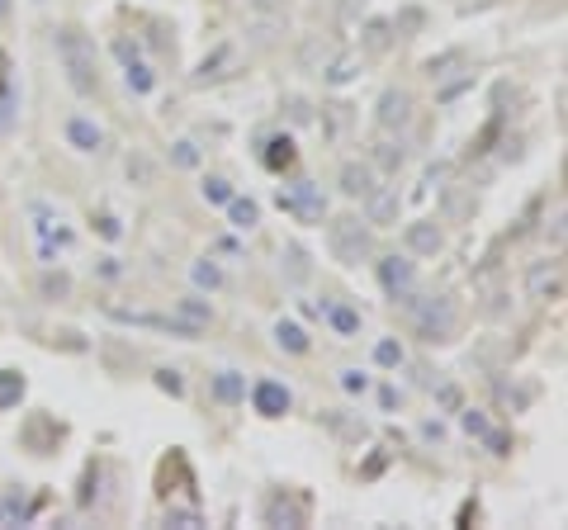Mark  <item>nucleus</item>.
Instances as JSON below:
<instances>
[{
    "mask_svg": "<svg viewBox=\"0 0 568 530\" xmlns=\"http://www.w3.org/2000/svg\"><path fill=\"white\" fill-rule=\"evenodd\" d=\"M251 402H256V412H261V417H284L294 398H289L284 384H275V379H261V384L251 389Z\"/></svg>",
    "mask_w": 568,
    "mask_h": 530,
    "instance_id": "9d476101",
    "label": "nucleus"
},
{
    "mask_svg": "<svg viewBox=\"0 0 568 530\" xmlns=\"http://www.w3.org/2000/svg\"><path fill=\"white\" fill-rule=\"evenodd\" d=\"M10 14V0H0V19H5Z\"/></svg>",
    "mask_w": 568,
    "mask_h": 530,
    "instance_id": "79ce46f5",
    "label": "nucleus"
},
{
    "mask_svg": "<svg viewBox=\"0 0 568 530\" xmlns=\"http://www.w3.org/2000/svg\"><path fill=\"white\" fill-rule=\"evenodd\" d=\"M327 246H332V261H342V265H361L374 256V237H370V227L361 218H332L327 223Z\"/></svg>",
    "mask_w": 568,
    "mask_h": 530,
    "instance_id": "7ed1b4c3",
    "label": "nucleus"
},
{
    "mask_svg": "<svg viewBox=\"0 0 568 530\" xmlns=\"http://www.w3.org/2000/svg\"><path fill=\"white\" fill-rule=\"evenodd\" d=\"M459 421H465V431L478 436V440H483V431H488V417H483L478 408H465V417H459Z\"/></svg>",
    "mask_w": 568,
    "mask_h": 530,
    "instance_id": "72a5a7b5",
    "label": "nucleus"
},
{
    "mask_svg": "<svg viewBox=\"0 0 568 530\" xmlns=\"http://www.w3.org/2000/svg\"><path fill=\"white\" fill-rule=\"evenodd\" d=\"M483 440H488V450H493V455H507V436H502V431L488 427V431H483Z\"/></svg>",
    "mask_w": 568,
    "mask_h": 530,
    "instance_id": "e433bc0d",
    "label": "nucleus"
},
{
    "mask_svg": "<svg viewBox=\"0 0 568 530\" xmlns=\"http://www.w3.org/2000/svg\"><path fill=\"white\" fill-rule=\"evenodd\" d=\"M336 384H342L351 398H361V393H370V374L365 370H342V374H336Z\"/></svg>",
    "mask_w": 568,
    "mask_h": 530,
    "instance_id": "cd10ccee",
    "label": "nucleus"
},
{
    "mask_svg": "<svg viewBox=\"0 0 568 530\" xmlns=\"http://www.w3.org/2000/svg\"><path fill=\"white\" fill-rule=\"evenodd\" d=\"M19 398H24V374H19V370H0V412L19 408Z\"/></svg>",
    "mask_w": 568,
    "mask_h": 530,
    "instance_id": "4be33fe9",
    "label": "nucleus"
},
{
    "mask_svg": "<svg viewBox=\"0 0 568 530\" xmlns=\"http://www.w3.org/2000/svg\"><path fill=\"white\" fill-rule=\"evenodd\" d=\"M38 289H43V299H67V294H72V280H67V275H43V284H38Z\"/></svg>",
    "mask_w": 568,
    "mask_h": 530,
    "instance_id": "c85d7f7f",
    "label": "nucleus"
},
{
    "mask_svg": "<svg viewBox=\"0 0 568 530\" xmlns=\"http://www.w3.org/2000/svg\"><path fill=\"white\" fill-rule=\"evenodd\" d=\"M67 142L76 147V152H100V147H104V129H100V123L95 119H67Z\"/></svg>",
    "mask_w": 568,
    "mask_h": 530,
    "instance_id": "9b49d317",
    "label": "nucleus"
},
{
    "mask_svg": "<svg viewBox=\"0 0 568 530\" xmlns=\"http://www.w3.org/2000/svg\"><path fill=\"white\" fill-rule=\"evenodd\" d=\"M408 251H417V256H436V251H440V227L431 218L408 223Z\"/></svg>",
    "mask_w": 568,
    "mask_h": 530,
    "instance_id": "f8f14e48",
    "label": "nucleus"
},
{
    "mask_svg": "<svg viewBox=\"0 0 568 530\" xmlns=\"http://www.w3.org/2000/svg\"><path fill=\"white\" fill-rule=\"evenodd\" d=\"M265 166H270V171H289V166H294V138H270L265 142Z\"/></svg>",
    "mask_w": 568,
    "mask_h": 530,
    "instance_id": "412c9836",
    "label": "nucleus"
},
{
    "mask_svg": "<svg viewBox=\"0 0 568 530\" xmlns=\"http://www.w3.org/2000/svg\"><path fill=\"white\" fill-rule=\"evenodd\" d=\"M171 161L180 166V171H189V166H199V147L195 142H176L171 147Z\"/></svg>",
    "mask_w": 568,
    "mask_h": 530,
    "instance_id": "7c9ffc66",
    "label": "nucleus"
},
{
    "mask_svg": "<svg viewBox=\"0 0 568 530\" xmlns=\"http://www.w3.org/2000/svg\"><path fill=\"white\" fill-rule=\"evenodd\" d=\"M403 308H408V317H412V327H417L422 342H450L455 327H459V313H455L450 299H417V294H408Z\"/></svg>",
    "mask_w": 568,
    "mask_h": 530,
    "instance_id": "f03ea898",
    "label": "nucleus"
},
{
    "mask_svg": "<svg viewBox=\"0 0 568 530\" xmlns=\"http://www.w3.org/2000/svg\"><path fill=\"white\" fill-rule=\"evenodd\" d=\"M422 436H427V440H440L446 431H440V421H427V427H422Z\"/></svg>",
    "mask_w": 568,
    "mask_h": 530,
    "instance_id": "a19ab883",
    "label": "nucleus"
},
{
    "mask_svg": "<svg viewBox=\"0 0 568 530\" xmlns=\"http://www.w3.org/2000/svg\"><path fill=\"white\" fill-rule=\"evenodd\" d=\"M374 114H379V129H403V123L412 119V95L389 86L384 95H379V110Z\"/></svg>",
    "mask_w": 568,
    "mask_h": 530,
    "instance_id": "1a4fd4ad",
    "label": "nucleus"
},
{
    "mask_svg": "<svg viewBox=\"0 0 568 530\" xmlns=\"http://www.w3.org/2000/svg\"><path fill=\"white\" fill-rule=\"evenodd\" d=\"M323 76L332 81V86H346V81H355V76H361V62H355V57H336Z\"/></svg>",
    "mask_w": 568,
    "mask_h": 530,
    "instance_id": "393cba45",
    "label": "nucleus"
},
{
    "mask_svg": "<svg viewBox=\"0 0 568 530\" xmlns=\"http://www.w3.org/2000/svg\"><path fill=\"white\" fill-rule=\"evenodd\" d=\"M284 256H289V275H294V280H303V275H308V261H303V246H289V251H284Z\"/></svg>",
    "mask_w": 568,
    "mask_h": 530,
    "instance_id": "f704fd0d",
    "label": "nucleus"
},
{
    "mask_svg": "<svg viewBox=\"0 0 568 530\" xmlns=\"http://www.w3.org/2000/svg\"><path fill=\"white\" fill-rule=\"evenodd\" d=\"M265 521H270V525H303V506H299V502H284V497H270Z\"/></svg>",
    "mask_w": 568,
    "mask_h": 530,
    "instance_id": "aec40b11",
    "label": "nucleus"
},
{
    "mask_svg": "<svg viewBox=\"0 0 568 530\" xmlns=\"http://www.w3.org/2000/svg\"><path fill=\"white\" fill-rule=\"evenodd\" d=\"M204 199L208 204H227V199H233V185H227L223 176H208L204 180Z\"/></svg>",
    "mask_w": 568,
    "mask_h": 530,
    "instance_id": "c756f323",
    "label": "nucleus"
},
{
    "mask_svg": "<svg viewBox=\"0 0 568 530\" xmlns=\"http://www.w3.org/2000/svg\"><path fill=\"white\" fill-rule=\"evenodd\" d=\"M280 208H284L289 218H299V223H323L327 199H323V189L313 185V180H299V185L280 189Z\"/></svg>",
    "mask_w": 568,
    "mask_h": 530,
    "instance_id": "20e7f679",
    "label": "nucleus"
},
{
    "mask_svg": "<svg viewBox=\"0 0 568 530\" xmlns=\"http://www.w3.org/2000/svg\"><path fill=\"white\" fill-rule=\"evenodd\" d=\"M166 525H204V516H199V512H180V506H171V512H166Z\"/></svg>",
    "mask_w": 568,
    "mask_h": 530,
    "instance_id": "c9c22d12",
    "label": "nucleus"
},
{
    "mask_svg": "<svg viewBox=\"0 0 568 530\" xmlns=\"http://www.w3.org/2000/svg\"><path fill=\"white\" fill-rule=\"evenodd\" d=\"M114 57L123 62V81H129V91H133V95H152L157 76H152V67L138 57V48L129 43V38H119V43H114Z\"/></svg>",
    "mask_w": 568,
    "mask_h": 530,
    "instance_id": "423d86ee",
    "label": "nucleus"
},
{
    "mask_svg": "<svg viewBox=\"0 0 568 530\" xmlns=\"http://www.w3.org/2000/svg\"><path fill=\"white\" fill-rule=\"evenodd\" d=\"M389 29H393L389 19H370V29H365V53H370V57L389 53V43H393V34H389Z\"/></svg>",
    "mask_w": 568,
    "mask_h": 530,
    "instance_id": "5701e85b",
    "label": "nucleus"
},
{
    "mask_svg": "<svg viewBox=\"0 0 568 530\" xmlns=\"http://www.w3.org/2000/svg\"><path fill=\"white\" fill-rule=\"evenodd\" d=\"M379 166H384V171H398V166H403V147L398 142H379Z\"/></svg>",
    "mask_w": 568,
    "mask_h": 530,
    "instance_id": "2f4dec72",
    "label": "nucleus"
},
{
    "mask_svg": "<svg viewBox=\"0 0 568 530\" xmlns=\"http://www.w3.org/2000/svg\"><path fill=\"white\" fill-rule=\"evenodd\" d=\"M370 185H374V171H370L365 161H346V166H342V195L365 199V195H370Z\"/></svg>",
    "mask_w": 568,
    "mask_h": 530,
    "instance_id": "ddd939ff",
    "label": "nucleus"
},
{
    "mask_svg": "<svg viewBox=\"0 0 568 530\" xmlns=\"http://www.w3.org/2000/svg\"><path fill=\"white\" fill-rule=\"evenodd\" d=\"M29 512H34V502L19 493V487H5V493H0V525H19V521H29Z\"/></svg>",
    "mask_w": 568,
    "mask_h": 530,
    "instance_id": "2eb2a0df",
    "label": "nucleus"
},
{
    "mask_svg": "<svg viewBox=\"0 0 568 530\" xmlns=\"http://www.w3.org/2000/svg\"><path fill=\"white\" fill-rule=\"evenodd\" d=\"M157 389H166L171 398H180V393H185V379H180L176 370H157Z\"/></svg>",
    "mask_w": 568,
    "mask_h": 530,
    "instance_id": "473e14b6",
    "label": "nucleus"
},
{
    "mask_svg": "<svg viewBox=\"0 0 568 530\" xmlns=\"http://www.w3.org/2000/svg\"><path fill=\"white\" fill-rule=\"evenodd\" d=\"M189 280H195V289H218L223 284V270L214 261H195V265H189Z\"/></svg>",
    "mask_w": 568,
    "mask_h": 530,
    "instance_id": "b1692460",
    "label": "nucleus"
},
{
    "mask_svg": "<svg viewBox=\"0 0 568 530\" xmlns=\"http://www.w3.org/2000/svg\"><path fill=\"white\" fill-rule=\"evenodd\" d=\"M275 346L289 351V355H303L308 351V332L299 323H289V317H280V323H275Z\"/></svg>",
    "mask_w": 568,
    "mask_h": 530,
    "instance_id": "f3484780",
    "label": "nucleus"
},
{
    "mask_svg": "<svg viewBox=\"0 0 568 530\" xmlns=\"http://www.w3.org/2000/svg\"><path fill=\"white\" fill-rule=\"evenodd\" d=\"M227 218H233L237 232H251V227L261 223V204H256V199H237V195H233V199H227Z\"/></svg>",
    "mask_w": 568,
    "mask_h": 530,
    "instance_id": "6ab92c4d",
    "label": "nucleus"
},
{
    "mask_svg": "<svg viewBox=\"0 0 568 530\" xmlns=\"http://www.w3.org/2000/svg\"><path fill=\"white\" fill-rule=\"evenodd\" d=\"M379 402H384V408L393 412V408H398V402H403V393H398V389H384V393H379Z\"/></svg>",
    "mask_w": 568,
    "mask_h": 530,
    "instance_id": "58836bf2",
    "label": "nucleus"
},
{
    "mask_svg": "<svg viewBox=\"0 0 568 530\" xmlns=\"http://www.w3.org/2000/svg\"><path fill=\"white\" fill-rule=\"evenodd\" d=\"M379 284H384L393 304H403L408 294H417V265L408 256H384L379 261Z\"/></svg>",
    "mask_w": 568,
    "mask_h": 530,
    "instance_id": "39448f33",
    "label": "nucleus"
},
{
    "mask_svg": "<svg viewBox=\"0 0 568 530\" xmlns=\"http://www.w3.org/2000/svg\"><path fill=\"white\" fill-rule=\"evenodd\" d=\"M323 317L332 323L336 336H355V332H361V313L346 308V304H323Z\"/></svg>",
    "mask_w": 568,
    "mask_h": 530,
    "instance_id": "dca6fc26",
    "label": "nucleus"
},
{
    "mask_svg": "<svg viewBox=\"0 0 568 530\" xmlns=\"http://www.w3.org/2000/svg\"><path fill=\"white\" fill-rule=\"evenodd\" d=\"M398 185H370V195H365V223L370 227H389L398 223Z\"/></svg>",
    "mask_w": 568,
    "mask_h": 530,
    "instance_id": "0eeeda50",
    "label": "nucleus"
},
{
    "mask_svg": "<svg viewBox=\"0 0 568 530\" xmlns=\"http://www.w3.org/2000/svg\"><path fill=\"white\" fill-rule=\"evenodd\" d=\"M176 317L189 327V336H199L208 323H214V308H208V299H180V304H176Z\"/></svg>",
    "mask_w": 568,
    "mask_h": 530,
    "instance_id": "4468645a",
    "label": "nucleus"
},
{
    "mask_svg": "<svg viewBox=\"0 0 568 530\" xmlns=\"http://www.w3.org/2000/svg\"><path fill=\"white\" fill-rule=\"evenodd\" d=\"M525 294H531V299H559V294H563V265L559 261H540L531 275H525Z\"/></svg>",
    "mask_w": 568,
    "mask_h": 530,
    "instance_id": "6e6552de",
    "label": "nucleus"
},
{
    "mask_svg": "<svg viewBox=\"0 0 568 530\" xmlns=\"http://www.w3.org/2000/svg\"><path fill=\"white\" fill-rule=\"evenodd\" d=\"M446 176H450V166H431V171H427V185H440Z\"/></svg>",
    "mask_w": 568,
    "mask_h": 530,
    "instance_id": "ea45409f",
    "label": "nucleus"
},
{
    "mask_svg": "<svg viewBox=\"0 0 568 530\" xmlns=\"http://www.w3.org/2000/svg\"><path fill=\"white\" fill-rule=\"evenodd\" d=\"M214 398L218 402H242L246 398V379L237 370H218L214 374Z\"/></svg>",
    "mask_w": 568,
    "mask_h": 530,
    "instance_id": "a211bd4d",
    "label": "nucleus"
},
{
    "mask_svg": "<svg viewBox=\"0 0 568 530\" xmlns=\"http://www.w3.org/2000/svg\"><path fill=\"white\" fill-rule=\"evenodd\" d=\"M227 57H233V48H227V43H223V48H218L214 57H204V62H199V72H195V81H199V86H204V81H214V76H223L218 67H223V62H227Z\"/></svg>",
    "mask_w": 568,
    "mask_h": 530,
    "instance_id": "a878e982",
    "label": "nucleus"
},
{
    "mask_svg": "<svg viewBox=\"0 0 568 530\" xmlns=\"http://www.w3.org/2000/svg\"><path fill=\"white\" fill-rule=\"evenodd\" d=\"M374 365H384V370H398V365H403V346H398V342H389V336H384V342L374 346Z\"/></svg>",
    "mask_w": 568,
    "mask_h": 530,
    "instance_id": "bb28decb",
    "label": "nucleus"
},
{
    "mask_svg": "<svg viewBox=\"0 0 568 530\" xmlns=\"http://www.w3.org/2000/svg\"><path fill=\"white\" fill-rule=\"evenodd\" d=\"M14 123V100H0V133H10Z\"/></svg>",
    "mask_w": 568,
    "mask_h": 530,
    "instance_id": "4c0bfd02",
    "label": "nucleus"
},
{
    "mask_svg": "<svg viewBox=\"0 0 568 530\" xmlns=\"http://www.w3.org/2000/svg\"><path fill=\"white\" fill-rule=\"evenodd\" d=\"M53 48H57V62L67 67V81L76 95H95L100 86V72H95V43L81 29H57L53 34Z\"/></svg>",
    "mask_w": 568,
    "mask_h": 530,
    "instance_id": "f257e3e1",
    "label": "nucleus"
}]
</instances>
